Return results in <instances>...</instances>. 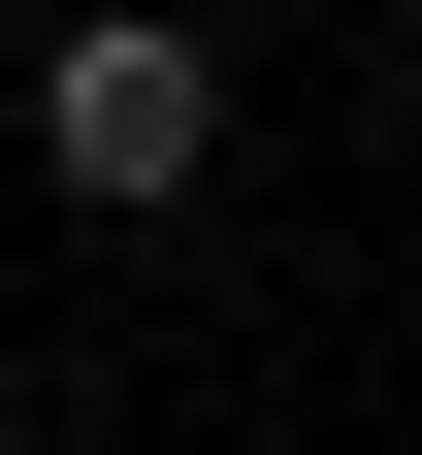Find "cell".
Instances as JSON below:
<instances>
[{
    "instance_id": "obj_1",
    "label": "cell",
    "mask_w": 422,
    "mask_h": 455,
    "mask_svg": "<svg viewBox=\"0 0 422 455\" xmlns=\"http://www.w3.org/2000/svg\"><path fill=\"white\" fill-rule=\"evenodd\" d=\"M227 163V33H163V0H98L66 66H33V196H98V228H163Z\"/></svg>"
}]
</instances>
